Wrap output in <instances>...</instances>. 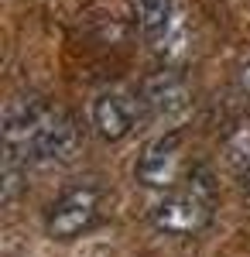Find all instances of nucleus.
Returning a JSON list of instances; mask_svg holds the SVG:
<instances>
[{"instance_id": "obj_1", "label": "nucleus", "mask_w": 250, "mask_h": 257, "mask_svg": "<svg viewBox=\"0 0 250 257\" xmlns=\"http://www.w3.org/2000/svg\"><path fill=\"white\" fill-rule=\"evenodd\" d=\"M216 213V182L206 165L189 172L182 185H172L168 196L158 199L151 209V223L165 237H199Z\"/></svg>"}, {"instance_id": "obj_2", "label": "nucleus", "mask_w": 250, "mask_h": 257, "mask_svg": "<svg viewBox=\"0 0 250 257\" xmlns=\"http://www.w3.org/2000/svg\"><path fill=\"white\" fill-rule=\"evenodd\" d=\"M103 216V192L93 182L69 185L45 213V233L52 240H76L89 233Z\"/></svg>"}, {"instance_id": "obj_3", "label": "nucleus", "mask_w": 250, "mask_h": 257, "mask_svg": "<svg viewBox=\"0 0 250 257\" xmlns=\"http://www.w3.org/2000/svg\"><path fill=\"white\" fill-rule=\"evenodd\" d=\"M79 151V127L76 120L62 110H45L38 120V127L31 131V138L24 144L21 158L28 165H38V168H52V165H65Z\"/></svg>"}, {"instance_id": "obj_4", "label": "nucleus", "mask_w": 250, "mask_h": 257, "mask_svg": "<svg viewBox=\"0 0 250 257\" xmlns=\"http://www.w3.org/2000/svg\"><path fill=\"white\" fill-rule=\"evenodd\" d=\"M141 103H144L148 117L161 120V123H178L192 110V86L175 69H158L141 86Z\"/></svg>"}, {"instance_id": "obj_5", "label": "nucleus", "mask_w": 250, "mask_h": 257, "mask_svg": "<svg viewBox=\"0 0 250 257\" xmlns=\"http://www.w3.org/2000/svg\"><path fill=\"white\" fill-rule=\"evenodd\" d=\"M178 168H182V134L168 131L144 144L134 165V178L144 189H172L178 182Z\"/></svg>"}, {"instance_id": "obj_6", "label": "nucleus", "mask_w": 250, "mask_h": 257, "mask_svg": "<svg viewBox=\"0 0 250 257\" xmlns=\"http://www.w3.org/2000/svg\"><path fill=\"white\" fill-rule=\"evenodd\" d=\"M141 110H144L141 96L127 93V89H106V93H99V96L93 99V106H89V123H93V131H96L103 141H123L137 127Z\"/></svg>"}, {"instance_id": "obj_7", "label": "nucleus", "mask_w": 250, "mask_h": 257, "mask_svg": "<svg viewBox=\"0 0 250 257\" xmlns=\"http://www.w3.org/2000/svg\"><path fill=\"white\" fill-rule=\"evenodd\" d=\"M45 110L48 106L38 96H14L7 103V110H4V155L21 158V151H24V144L31 138V131L38 127Z\"/></svg>"}, {"instance_id": "obj_8", "label": "nucleus", "mask_w": 250, "mask_h": 257, "mask_svg": "<svg viewBox=\"0 0 250 257\" xmlns=\"http://www.w3.org/2000/svg\"><path fill=\"white\" fill-rule=\"evenodd\" d=\"M131 11L141 35L154 41V48H165V41H172V35L178 31L175 0H131Z\"/></svg>"}, {"instance_id": "obj_9", "label": "nucleus", "mask_w": 250, "mask_h": 257, "mask_svg": "<svg viewBox=\"0 0 250 257\" xmlns=\"http://www.w3.org/2000/svg\"><path fill=\"white\" fill-rule=\"evenodd\" d=\"M223 155L236 175V185L243 189V196H250V117L233 120L223 131Z\"/></svg>"}, {"instance_id": "obj_10", "label": "nucleus", "mask_w": 250, "mask_h": 257, "mask_svg": "<svg viewBox=\"0 0 250 257\" xmlns=\"http://www.w3.org/2000/svg\"><path fill=\"white\" fill-rule=\"evenodd\" d=\"M236 89H240V96L250 103V59L240 65V72H236Z\"/></svg>"}]
</instances>
